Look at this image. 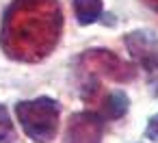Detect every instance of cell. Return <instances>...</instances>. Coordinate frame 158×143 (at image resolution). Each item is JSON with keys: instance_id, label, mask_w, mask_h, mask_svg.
Instances as JSON below:
<instances>
[{"instance_id": "1", "label": "cell", "mask_w": 158, "mask_h": 143, "mask_svg": "<svg viewBox=\"0 0 158 143\" xmlns=\"http://www.w3.org/2000/svg\"><path fill=\"white\" fill-rule=\"evenodd\" d=\"M61 33L59 0H13L2 15L0 48L11 61L39 63L52 54Z\"/></svg>"}, {"instance_id": "2", "label": "cell", "mask_w": 158, "mask_h": 143, "mask_svg": "<svg viewBox=\"0 0 158 143\" xmlns=\"http://www.w3.org/2000/svg\"><path fill=\"white\" fill-rule=\"evenodd\" d=\"M15 117L24 134L35 143H50L59 132L61 104L54 98L41 95L15 104Z\"/></svg>"}, {"instance_id": "3", "label": "cell", "mask_w": 158, "mask_h": 143, "mask_svg": "<svg viewBox=\"0 0 158 143\" xmlns=\"http://www.w3.org/2000/svg\"><path fill=\"white\" fill-rule=\"evenodd\" d=\"M78 69L87 74V78H108L115 82H130L136 78V65L119 59L115 52L104 50V48H93L80 54L78 59Z\"/></svg>"}, {"instance_id": "4", "label": "cell", "mask_w": 158, "mask_h": 143, "mask_svg": "<svg viewBox=\"0 0 158 143\" xmlns=\"http://www.w3.org/2000/svg\"><path fill=\"white\" fill-rule=\"evenodd\" d=\"M104 117L93 111L74 113L65 128V143H102Z\"/></svg>"}, {"instance_id": "5", "label": "cell", "mask_w": 158, "mask_h": 143, "mask_svg": "<svg viewBox=\"0 0 158 143\" xmlns=\"http://www.w3.org/2000/svg\"><path fill=\"white\" fill-rule=\"evenodd\" d=\"M123 44L132 59L147 72L158 74V37L149 31H132L123 37Z\"/></svg>"}, {"instance_id": "6", "label": "cell", "mask_w": 158, "mask_h": 143, "mask_svg": "<svg viewBox=\"0 0 158 143\" xmlns=\"http://www.w3.org/2000/svg\"><path fill=\"white\" fill-rule=\"evenodd\" d=\"M98 106H100V115L104 119H117V117L126 115L130 100L123 91H113V93H106Z\"/></svg>"}, {"instance_id": "7", "label": "cell", "mask_w": 158, "mask_h": 143, "mask_svg": "<svg viewBox=\"0 0 158 143\" xmlns=\"http://www.w3.org/2000/svg\"><path fill=\"white\" fill-rule=\"evenodd\" d=\"M102 11H104L102 0H74V13H76L78 22L82 26H89V24L98 22Z\"/></svg>"}, {"instance_id": "8", "label": "cell", "mask_w": 158, "mask_h": 143, "mask_svg": "<svg viewBox=\"0 0 158 143\" xmlns=\"http://www.w3.org/2000/svg\"><path fill=\"white\" fill-rule=\"evenodd\" d=\"M18 134H15V126L9 117V111L5 104H0V143H15Z\"/></svg>"}, {"instance_id": "9", "label": "cell", "mask_w": 158, "mask_h": 143, "mask_svg": "<svg viewBox=\"0 0 158 143\" xmlns=\"http://www.w3.org/2000/svg\"><path fill=\"white\" fill-rule=\"evenodd\" d=\"M145 137L149 141H158V113L147 121V128H145Z\"/></svg>"}, {"instance_id": "10", "label": "cell", "mask_w": 158, "mask_h": 143, "mask_svg": "<svg viewBox=\"0 0 158 143\" xmlns=\"http://www.w3.org/2000/svg\"><path fill=\"white\" fill-rule=\"evenodd\" d=\"M145 2V7L149 9V11H154L156 15H158V0H143Z\"/></svg>"}]
</instances>
